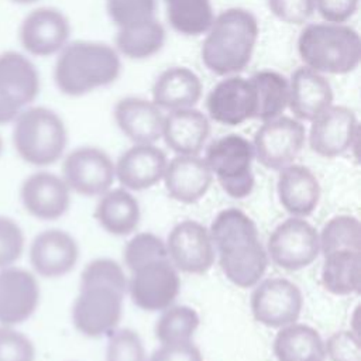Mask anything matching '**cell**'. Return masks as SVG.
I'll list each match as a JSON object with an SVG mask.
<instances>
[{
	"label": "cell",
	"instance_id": "obj_42",
	"mask_svg": "<svg viewBox=\"0 0 361 361\" xmlns=\"http://www.w3.org/2000/svg\"><path fill=\"white\" fill-rule=\"evenodd\" d=\"M24 250L21 227L10 217L0 216V268L11 267Z\"/></svg>",
	"mask_w": 361,
	"mask_h": 361
},
{
	"label": "cell",
	"instance_id": "obj_36",
	"mask_svg": "<svg viewBox=\"0 0 361 361\" xmlns=\"http://www.w3.org/2000/svg\"><path fill=\"white\" fill-rule=\"evenodd\" d=\"M320 252L329 254L338 250L361 251V224L350 214L331 217L319 233Z\"/></svg>",
	"mask_w": 361,
	"mask_h": 361
},
{
	"label": "cell",
	"instance_id": "obj_18",
	"mask_svg": "<svg viewBox=\"0 0 361 361\" xmlns=\"http://www.w3.org/2000/svg\"><path fill=\"white\" fill-rule=\"evenodd\" d=\"M20 196L24 209L39 220H56L68 212L71 204V189L65 180L47 171L25 178Z\"/></svg>",
	"mask_w": 361,
	"mask_h": 361
},
{
	"label": "cell",
	"instance_id": "obj_20",
	"mask_svg": "<svg viewBox=\"0 0 361 361\" xmlns=\"http://www.w3.org/2000/svg\"><path fill=\"white\" fill-rule=\"evenodd\" d=\"M166 154L155 144H134L114 164V173L127 190H144L162 180Z\"/></svg>",
	"mask_w": 361,
	"mask_h": 361
},
{
	"label": "cell",
	"instance_id": "obj_15",
	"mask_svg": "<svg viewBox=\"0 0 361 361\" xmlns=\"http://www.w3.org/2000/svg\"><path fill=\"white\" fill-rule=\"evenodd\" d=\"M165 244L168 259L178 271L200 275L214 264V244L209 230L195 220L178 223Z\"/></svg>",
	"mask_w": 361,
	"mask_h": 361
},
{
	"label": "cell",
	"instance_id": "obj_4",
	"mask_svg": "<svg viewBox=\"0 0 361 361\" xmlns=\"http://www.w3.org/2000/svg\"><path fill=\"white\" fill-rule=\"evenodd\" d=\"M68 130L62 117L45 106H28L13 121V145L34 166L55 164L65 152Z\"/></svg>",
	"mask_w": 361,
	"mask_h": 361
},
{
	"label": "cell",
	"instance_id": "obj_3",
	"mask_svg": "<svg viewBox=\"0 0 361 361\" xmlns=\"http://www.w3.org/2000/svg\"><path fill=\"white\" fill-rule=\"evenodd\" d=\"M298 54L305 66L322 75H345L361 61V38L347 24H306L298 38Z\"/></svg>",
	"mask_w": 361,
	"mask_h": 361
},
{
	"label": "cell",
	"instance_id": "obj_17",
	"mask_svg": "<svg viewBox=\"0 0 361 361\" xmlns=\"http://www.w3.org/2000/svg\"><path fill=\"white\" fill-rule=\"evenodd\" d=\"M39 302V285L27 269L7 267L0 271V323L14 326L32 316Z\"/></svg>",
	"mask_w": 361,
	"mask_h": 361
},
{
	"label": "cell",
	"instance_id": "obj_33",
	"mask_svg": "<svg viewBox=\"0 0 361 361\" xmlns=\"http://www.w3.org/2000/svg\"><path fill=\"white\" fill-rule=\"evenodd\" d=\"M162 3L171 28L186 37L204 34L216 16L212 0H162Z\"/></svg>",
	"mask_w": 361,
	"mask_h": 361
},
{
	"label": "cell",
	"instance_id": "obj_38",
	"mask_svg": "<svg viewBox=\"0 0 361 361\" xmlns=\"http://www.w3.org/2000/svg\"><path fill=\"white\" fill-rule=\"evenodd\" d=\"M124 269L121 265L110 258H97L90 261L80 275V288L90 285H104L124 293L127 290Z\"/></svg>",
	"mask_w": 361,
	"mask_h": 361
},
{
	"label": "cell",
	"instance_id": "obj_35",
	"mask_svg": "<svg viewBox=\"0 0 361 361\" xmlns=\"http://www.w3.org/2000/svg\"><path fill=\"white\" fill-rule=\"evenodd\" d=\"M199 314L193 307L180 305L162 310L155 324V337L161 344L192 341L199 327Z\"/></svg>",
	"mask_w": 361,
	"mask_h": 361
},
{
	"label": "cell",
	"instance_id": "obj_1",
	"mask_svg": "<svg viewBox=\"0 0 361 361\" xmlns=\"http://www.w3.org/2000/svg\"><path fill=\"white\" fill-rule=\"evenodd\" d=\"M258 37V20L250 10H223L214 16L204 32L200 47L202 62L214 75H238L251 62Z\"/></svg>",
	"mask_w": 361,
	"mask_h": 361
},
{
	"label": "cell",
	"instance_id": "obj_47",
	"mask_svg": "<svg viewBox=\"0 0 361 361\" xmlns=\"http://www.w3.org/2000/svg\"><path fill=\"white\" fill-rule=\"evenodd\" d=\"M350 322H351V324H350L348 330H351L353 333L360 336V305L354 309V312H353V314L350 317Z\"/></svg>",
	"mask_w": 361,
	"mask_h": 361
},
{
	"label": "cell",
	"instance_id": "obj_14",
	"mask_svg": "<svg viewBox=\"0 0 361 361\" xmlns=\"http://www.w3.org/2000/svg\"><path fill=\"white\" fill-rule=\"evenodd\" d=\"M62 179L79 195L100 196L113 186L114 162L100 148L79 147L65 157Z\"/></svg>",
	"mask_w": 361,
	"mask_h": 361
},
{
	"label": "cell",
	"instance_id": "obj_28",
	"mask_svg": "<svg viewBox=\"0 0 361 361\" xmlns=\"http://www.w3.org/2000/svg\"><path fill=\"white\" fill-rule=\"evenodd\" d=\"M94 217L107 233L113 235H128L140 224V203L124 188L109 189L100 195Z\"/></svg>",
	"mask_w": 361,
	"mask_h": 361
},
{
	"label": "cell",
	"instance_id": "obj_29",
	"mask_svg": "<svg viewBox=\"0 0 361 361\" xmlns=\"http://www.w3.org/2000/svg\"><path fill=\"white\" fill-rule=\"evenodd\" d=\"M166 39V30L157 17L117 28L114 48L120 56L141 61L158 54Z\"/></svg>",
	"mask_w": 361,
	"mask_h": 361
},
{
	"label": "cell",
	"instance_id": "obj_22",
	"mask_svg": "<svg viewBox=\"0 0 361 361\" xmlns=\"http://www.w3.org/2000/svg\"><path fill=\"white\" fill-rule=\"evenodd\" d=\"M288 83V109L299 121H312L319 113L333 104L334 93L326 75L302 65L292 73Z\"/></svg>",
	"mask_w": 361,
	"mask_h": 361
},
{
	"label": "cell",
	"instance_id": "obj_19",
	"mask_svg": "<svg viewBox=\"0 0 361 361\" xmlns=\"http://www.w3.org/2000/svg\"><path fill=\"white\" fill-rule=\"evenodd\" d=\"M79 258L76 240L66 231L49 228L35 235L30 247V262L44 278H59L69 274Z\"/></svg>",
	"mask_w": 361,
	"mask_h": 361
},
{
	"label": "cell",
	"instance_id": "obj_48",
	"mask_svg": "<svg viewBox=\"0 0 361 361\" xmlns=\"http://www.w3.org/2000/svg\"><path fill=\"white\" fill-rule=\"evenodd\" d=\"M10 1L14 3V4H20V6H28V4L37 3L38 0H10Z\"/></svg>",
	"mask_w": 361,
	"mask_h": 361
},
{
	"label": "cell",
	"instance_id": "obj_39",
	"mask_svg": "<svg viewBox=\"0 0 361 361\" xmlns=\"http://www.w3.org/2000/svg\"><path fill=\"white\" fill-rule=\"evenodd\" d=\"M106 10L117 28L155 17V0H106Z\"/></svg>",
	"mask_w": 361,
	"mask_h": 361
},
{
	"label": "cell",
	"instance_id": "obj_13",
	"mask_svg": "<svg viewBox=\"0 0 361 361\" xmlns=\"http://www.w3.org/2000/svg\"><path fill=\"white\" fill-rule=\"evenodd\" d=\"M131 300L147 312H162L172 306L180 290L178 269L168 258L148 262L131 272L127 282Z\"/></svg>",
	"mask_w": 361,
	"mask_h": 361
},
{
	"label": "cell",
	"instance_id": "obj_7",
	"mask_svg": "<svg viewBox=\"0 0 361 361\" xmlns=\"http://www.w3.org/2000/svg\"><path fill=\"white\" fill-rule=\"evenodd\" d=\"M305 141L306 130L302 121L282 114L262 121L252 140L254 157L262 166L279 171L295 162Z\"/></svg>",
	"mask_w": 361,
	"mask_h": 361
},
{
	"label": "cell",
	"instance_id": "obj_26",
	"mask_svg": "<svg viewBox=\"0 0 361 361\" xmlns=\"http://www.w3.org/2000/svg\"><path fill=\"white\" fill-rule=\"evenodd\" d=\"M202 93L203 86L195 71L186 66H171L154 80L151 100L161 110L173 111L195 107Z\"/></svg>",
	"mask_w": 361,
	"mask_h": 361
},
{
	"label": "cell",
	"instance_id": "obj_5",
	"mask_svg": "<svg viewBox=\"0 0 361 361\" xmlns=\"http://www.w3.org/2000/svg\"><path fill=\"white\" fill-rule=\"evenodd\" d=\"M252 142L240 134H227L212 141L206 148L204 161L221 189L234 199L251 195L255 179Z\"/></svg>",
	"mask_w": 361,
	"mask_h": 361
},
{
	"label": "cell",
	"instance_id": "obj_49",
	"mask_svg": "<svg viewBox=\"0 0 361 361\" xmlns=\"http://www.w3.org/2000/svg\"><path fill=\"white\" fill-rule=\"evenodd\" d=\"M305 361H324V358L323 357H310V358H307Z\"/></svg>",
	"mask_w": 361,
	"mask_h": 361
},
{
	"label": "cell",
	"instance_id": "obj_16",
	"mask_svg": "<svg viewBox=\"0 0 361 361\" xmlns=\"http://www.w3.org/2000/svg\"><path fill=\"white\" fill-rule=\"evenodd\" d=\"M207 117L223 126H240L255 117V96L250 79L224 76L206 96Z\"/></svg>",
	"mask_w": 361,
	"mask_h": 361
},
{
	"label": "cell",
	"instance_id": "obj_43",
	"mask_svg": "<svg viewBox=\"0 0 361 361\" xmlns=\"http://www.w3.org/2000/svg\"><path fill=\"white\" fill-rule=\"evenodd\" d=\"M324 357L330 361H361V340L351 330L333 333L324 341Z\"/></svg>",
	"mask_w": 361,
	"mask_h": 361
},
{
	"label": "cell",
	"instance_id": "obj_25",
	"mask_svg": "<svg viewBox=\"0 0 361 361\" xmlns=\"http://www.w3.org/2000/svg\"><path fill=\"white\" fill-rule=\"evenodd\" d=\"M276 192L279 203L293 217L312 214L322 195L316 175L307 166L295 162L279 169Z\"/></svg>",
	"mask_w": 361,
	"mask_h": 361
},
{
	"label": "cell",
	"instance_id": "obj_31",
	"mask_svg": "<svg viewBox=\"0 0 361 361\" xmlns=\"http://www.w3.org/2000/svg\"><path fill=\"white\" fill-rule=\"evenodd\" d=\"M272 350L278 361H305L310 357L326 358L324 341L317 330L298 322L279 329Z\"/></svg>",
	"mask_w": 361,
	"mask_h": 361
},
{
	"label": "cell",
	"instance_id": "obj_41",
	"mask_svg": "<svg viewBox=\"0 0 361 361\" xmlns=\"http://www.w3.org/2000/svg\"><path fill=\"white\" fill-rule=\"evenodd\" d=\"M32 341L10 326H0V361H34Z\"/></svg>",
	"mask_w": 361,
	"mask_h": 361
},
{
	"label": "cell",
	"instance_id": "obj_50",
	"mask_svg": "<svg viewBox=\"0 0 361 361\" xmlns=\"http://www.w3.org/2000/svg\"><path fill=\"white\" fill-rule=\"evenodd\" d=\"M1 152H3V138L0 135V155H1Z\"/></svg>",
	"mask_w": 361,
	"mask_h": 361
},
{
	"label": "cell",
	"instance_id": "obj_40",
	"mask_svg": "<svg viewBox=\"0 0 361 361\" xmlns=\"http://www.w3.org/2000/svg\"><path fill=\"white\" fill-rule=\"evenodd\" d=\"M106 361H147L141 337L131 329L110 333L106 348Z\"/></svg>",
	"mask_w": 361,
	"mask_h": 361
},
{
	"label": "cell",
	"instance_id": "obj_46",
	"mask_svg": "<svg viewBox=\"0 0 361 361\" xmlns=\"http://www.w3.org/2000/svg\"><path fill=\"white\" fill-rule=\"evenodd\" d=\"M149 361H203V355L196 344L192 341L161 344Z\"/></svg>",
	"mask_w": 361,
	"mask_h": 361
},
{
	"label": "cell",
	"instance_id": "obj_32",
	"mask_svg": "<svg viewBox=\"0 0 361 361\" xmlns=\"http://www.w3.org/2000/svg\"><path fill=\"white\" fill-rule=\"evenodd\" d=\"M255 96V117L267 121L283 114L289 102L288 79L279 72L262 69L248 78Z\"/></svg>",
	"mask_w": 361,
	"mask_h": 361
},
{
	"label": "cell",
	"instance_id": "obj_2",
	"mask_svg": "<svg viewBox=\"0 0 361 361\" xmlns=\"http://www.w3.org/2000/svg\"><path fill=\"white\" fill-rule=\"evenodd\" d=\"M121 73V56L114 47L99 41H69L54 63V83L69 97H80L111 85Z\"/></svg>",
	"mask_w": 361,
	"mask_h": 361
},
{
	"label": "cell",
	"instance_id": "obj_9",
	"mask_svg": "<svg viewBox=\"0 0 361 361\" xmlns=\"http://www.w3.org/2000/svg\"><path fill=\"white\" fill-rule=\"evenodd\" d=\"M124 293L104 285L79 289L72 307V320L79 333L99 338L116 330L123 313Z\"/></svg>",
	"mask_w": 361,
	"mask_h": 361
},
{
	"label": "cell",
	"instance_id": "obj_11",
	"mask_svg": "<svg viewBox=\"0 0 361 361\" xmlns=\"http://www.w3.org/2000/svg\"><path fill=\"white\" fill-rule=\"evenodd\" d=\"M250 305L252 316L259 324L281 329L298 322L303 307V296L292 281L275 276L255 285Z\"/></svg>",
	"mask_w": 361,
	"mask_h": 361
},
{
	"label": "cell",
	"instance_id": "obj_34",
	"mask_svg": "<svg viewBox=\"0 0 361 361\" xmlns=\"http://www.w3.org/2000/svg\"><path fill=\"white\" fill-rule=\"evenodd\" d=\"M209 234L217 251L259 240L254 220L235 207L219 212L210 224Z\"/></svg>",
	"mask_w": 361,
	"mask_h": 361
},
{
	"label": "cell",
	"instance_id": "obj_12",
	"mask_svg": "<svg viewBox=\"0 0 361 361\" xmlns=\"http://www.w3.org/2000/svg\"><path fill=\"white\" fill-rule=\"evenodd\" d=\"M360 124L355 113L341 104H331L319 113L309 128L312 151L324 158H336L358 144Z\"/></svg>",
	"mask_w": 361,
	"mask_h": 361
},
{
	"label": "cell",
	"instance_id": "obj_44",
	"mask_svg": "<svg viewBox=\"0 0 361 361\" xmlns=\"http://www.w3.org/2000/svg\"><path fill=\"white\" fill-rule=\"evenodd\" d=\"M269 11L282 23L303 25L314 14V0H267Z\"/></svg>",
	"mask_w": 361,
	"mask_h": 361
},
{
	"label": "cell",
	"instance_id": "obj_30",
	"mask_svg": "<svg viewBox=\"0 0 361 361\" xmlns=\"http://www.w3.org/2000/svg\"><path fill=\"white\" fill-rule=\"evenodd\" d=\"M320 281L333 295H354L361 286V251L338 250L324 254Z\"/></svg>",
	"mask_w": 361,
	"mask_h": 361
},
{
	"label": "cell",
	"instance_id": "obj_23",
	"mask_svg": "<svg viewBox=\"0 0 361 361\" xmlns=\"http://www.w3.org/2000/svg\"><path fill=\"white\" fill-rule=\"evenodd\" d=\"M113 114L120 131L134 144H155L162 137L165 114L152 100L123 97L116 103Z\"/></svg>",
	"mask_w": 361,
	"mask_h": 361
},
{
	"label": "cell",
	"instance_id": "obj_6",
	"mask_svg": "<svg viewBox=\"0 0 361 361\" xmlns=\"http://www.w3.org/2000/svg\"><path fill=\"white\" fill-rule=\"evenodd\" d=\"M41 92V76L31 58L20 51L0 52V126L10 124Z\"/></svg>",
	"mask_w": 361,
	"mask_h": 361
},
{
	"label": "cell",
	"instance_id": "obj_21",
	"mask_svg": "<svg viewBox=\"0 0 361 361\" xmlns=\"http://www.w3.org/2000/svg\"><path fill=\"white\" fill-rule=\"evenodd\" d=\"M162 180L169 197L192 204L209 192L213 173L204 158L199 155H176L168 161Z\"/></svg>",
	"mask_w": 361,
	"mask_h": 361
},
{
	"label": "cell",
	"instance_id": "obj_27",
	"mask_svg": "<svg viewBox=\"0 0 361 361\" xmlns=\"http://www.w3.org/2000/svg\"><path fill=\"white\" fill-rule=\"evenodd\" d=\"M219 252V265L224 276L238 288H252L264 276L268 254L259 240L238 244Z\"/></svg>",
	"mask_w": 361,
	"mask_h": 361
},
{
	"label": "cell",
	"instance_id": "obj_8",
	"mask_svg": "<svg viewBox=\"0 0 361 361\" xmlns=\"http://www.w3.org/2000/svg\"><path fill=\"white\" fill-rule=\"evenodd\" d=\"M267 254L282 269L299 271L313 264L320 254L319 233L303 217H289L269 234Z\"/></svg>",
	"mask_w": 361,
	"mask_h": 361
},
{
	"label": "cell",
	"instance_id": "obj_37",
	"mask_svg": "<svg viewBox=\"0 0 361 361\" xmlns=\"http://www.w3.org/2000/svg\"><path fill=\"white\" fill-rule=\"evenodd\" d=\"M123 257L127 268L133 272L148 262L168 258L166 244L152 233H137L127 241Z\"/></svg>",
	"mask_w": 361,
	"mask_h": 361
},
{
	"label": "cell",
	"instance_id": "obj_10",
	"mask_svg": "<svg viewBox=\"0 0 361 361\" xmlns=\"http://www.w3.org/2000/svg\"><path fill=\"white\" fill-rule=\"evenodd\" d=\"M17 35L24 54L47 58L56 55L69 42L71 23L62 10L41 6L25 14Z\"/></svg>",
	"mask_w": 361,
	"mask_h": 361
},
{
	"label": "cell",
	"instance_id": "obj_45",
	"mask_svg": "<svg viewBox=\"0 0 361 361\" xmlns=\"http://www.w3.org/2000/svg\"><path fill=\"white\" fill-rule=\"evenodd\" d=\"M360 0H314V11L326 23L345 24L357 13Z\"/></svg>",
	"mask_w": 361,
	"mask_h": 361
},
{
	"label": "cell",
	"instance_id": "obj_24",
	"mask_svg": "<svg viewBox=\"0 0 361 361\" xmlns=\"http://www.w3.org/2000/svg\"><path fill=\"white\" fill-rule=\"evenodd\" d=\"M210 135V118L195 107L168 111L162 137L176 155H199Z\"/></svg>",
	"mask_w": 361,
	"mask_h": 361
}]
</instances>
